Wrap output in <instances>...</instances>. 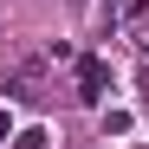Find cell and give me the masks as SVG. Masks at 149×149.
<instances>
[{
  "label": "cell",
  "instance_id": "6da1fadb",
  "mask_svg": "<svg viewBox=\"0 0 149 149\" xmlns=\"http://www.w3.org/2000/svg\"><path fill=\"white\" fill-rule=\"evenodd\" d=\"M0 91H7V97H19V104H39V97H45V91H39V71H33V65H26V71H13V78L0 84Z\"/></svg>",
  "mask_w": 149,
  "mask_h": 149
},
{
  "label": "cell",
  "instance_id": "7a4b0ae2",
  "mask_svg": "<svg viewBox=\"0 0 149 149\" xmlns=\"http://www.w3.org/2000/svg\"><path fill=\"white\" fill-rule=\"evenodd\" d=\"M78 97H84V104H97V97H104V65H97V58L78 65Z\"/></svg>",
  "mask_w": 149,
  "mask_h": 149
},
{
  "label": "cell",
  "instance_id": "3957f363",
  "mask_svg": "<svg viewBox=\"0 0 149 149\" xmlns=\"http://www.w3.org/2000/svg\"><path fill=\"white\" fill-rule=\"evenodd\" d=\"M13 149H45V130H19V136H13Z\"/></svg>",
  "mask_w": 149,
  "mask_h": 149
},
{
  "label": "cell",
  "instance_id": "277c9868",
  "mask_svg": "<svg viewBox=\"0 0 149 149\" xmlns=\"http://www.w3.org/2000/svg\"><path fill=\"white\" fill-rule=\"evenodd\" d=\"M143 71H149V65H143Z\"/></svg>",
  "mask_w": 149,
  "mask_h": 149
}]
</instances>
